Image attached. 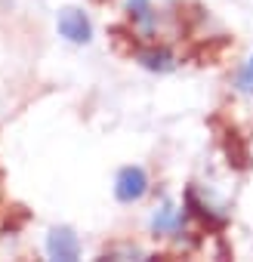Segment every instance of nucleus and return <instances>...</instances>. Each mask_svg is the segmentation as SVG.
Here are the masks:
<instances>
[{
    "mask_svg": "<svg viewBox=\"0 0 253 262\" xmlns=\"http://www.w3.org/2000/svg\"><path fill=\"white\" fill-rule=\"evenodd\" d=\"M139 62H142L149 71H161V74H167V71H173V68H176L173 53H170V50H161V47L142 50V53H139Z\"/></svg>",
    "mask_w": 253,
    "mask_h": 262,
    "instance_id": "nucleus-5",
    "label": "nucleus"
},
{
    "mask_svg": "<svg viewBox=\"0 0 253 262\" xmlns=\"http://www.w3.org/2000/svg\"><path fill=\"white\" fill-rule=\"evenodd\" d=\"M59 34L71 43H90L93 37V25L80 10H62L59 13Z\"/></svg>",
    "mask_w": 253,
    "mask_h": 262,
    "instance_id": "nucleus-3",
    "label": "nucleus"
},
{
    "mask_svg": "<svg viewBox=\"0 0 253 262\" xmlns=\"http://www.w3.org/2000/svg\"><path fill=\"white\" fill-rule=\"evenodd\" d=\"M126 7H130V16H133V22H136L142 31H152V25H155V10H152L149 0H126Z\"/></svg>",
    "mask_w": 253,
    "mask_h": 262,
    "instance_id": "nucleus-6",
    "label": "nucleus"
},
{
    "mask_svg": "<svg viewBox=\"0 0 253 262\" xmlns=\"http://www.w3.org/2000/svg\"><path fill=\"white\" fill-rule=\"evenodd\" d=\"M47 253H50V259H59V262H74L77 256H80V241H77V234L71 231V228H53L50 234H47Z\"/></svg>",
    "mask_w": 253,
    "mask_h": 262,
    "instance_id": "nucleus-2",
    "label": "nucleus"
},
{
    "mask_svg": "<svg viewBox=\"0 0 253 262\" xmlns=\"http://www.w3.org/2000/svg\"><path fill=\"white\" fill-rule=\"evenodd\" d=\"M238 93L253 96V56L247 59V65H244V68H241V74H238Z\"/></svg>",
    "mask_w": 253,
    "mask_h": 262,
    "instance_id": "nucleus-7",
    "label": "nucleus"
},
{
    "mask_svg": "<svg viewBox=\"0 0 253 262\" xmlns=\"http://www.w3.org/2000/svg\"><path fill=\"white\" fill-rule=\"evenodd\" d=\"M182 210H176L173 204H164L155 216H152V228L158 231V234H176L179 228H182Z\"/></svg>",
    "mask_w": 253,
    "mask_h": 262,
    "instance_id": "nucleus-4",
    "label": "nucleus"
},
{
    "mask_svg": "<svg viewBox=\"0 0 253 262\" xmlns=\"http://www.w3.org/2000/svg\"><path fill=\"white\" fill-rule=\"evenodd\" d=\"M145 191H149V176H145L142 167H123V170L117 173V179H114V194H117V201L133 204V201H139Z\"/></svg>",
    "mask_w": 253,
    "mask_h": 262,
    "instance_id": "nucleus-1",
    "label": "nucleus"
}]
</instances>
